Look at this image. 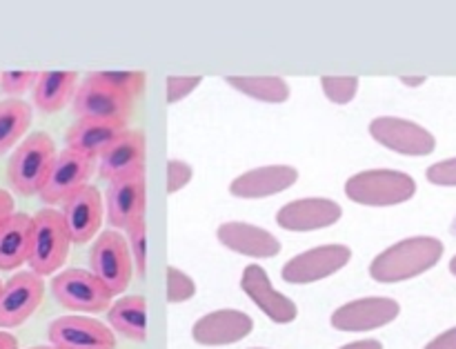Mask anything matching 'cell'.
Listing matches in <instances>:
<instances>
[{
    "instance_id": "obj_1",
    "label": "cell",
    "mask_w": 456,
    "mask_h": 349,
    "mask_svg": "<svg viewBox=\"0 0 456 349\" xmlns=\"http://www.w3.org/2000/svg\"><path fill=\"white\" fill-rule=\"evenodd\" d=\"M444 258V243L435 236H412L395 243L379 254L370 265V276L377 283H403L426 274Z\"/></svg>"
},
{
    "instance_id": "obj_2",
    "label": "cell",
    "mask_w": 456,
    "mask_h": 349,
    "mask_svg": "<svg viewBox=\"0 0 456 349\" xmlns=\"http://www.w3.org/2000/svg\"><path fill=\"white\" fill-rule=\"evenodd\" d=\"M58 151L52 136L45 132H36L27 136L16 151L12 154L7 165L9 185L20 196L40 194L49 172L53 167Z\"/></svg>"
},
{
    "instance_id": "obj_3",
    "label": "cell",
    "mask_w": 456,
    "mask_h": 349,
    "mask_svg": "<svg viewBox=\"0 0 456 349\" xmlns=\"http://www.w3.org/2000/svg\"><path fill=\"white\" fill-rule=\"evenodd\" d=\"M414 194H417L414 178L396 169H368L354 174L346 183L347 199L365 207H392V205L408 203Z\"/></svg>"
},
{
    "instance_id": "obj_4",
    "label": "cell",
    "mask_w": 456,
    "mask_h": 349,
    "mask_svg": "<svg viewBox=\"0 0 456 349\" xmlns=\"http://www.w3.org/2000/svg\"><path fill=\"white\" fill-rule=\"evenodd\" d=\"M71 236L67 231L65 218L61 212L47 207L40 209L34 216L31 227V249H29V267L38 276H52L53 272L65 265L69 256Z\"/></svg>"
},
{
    "instance_id": "obj_5",
    "label": "cell",
    "mask_w": 456,
    "mask_h": 349,
    "mask_svg": "<svg viewBox=\"0 0 456 349\" xmlns=\"http://www.w3.org/2000/svg\"><path fill=\"white\" fill-rule=\"evenodd\" d=\"M132 249L118 231H102L92 245L89 267L96 279L110 289L114 296L123 294L132 283Z\"/></svg>"
},
{
    "instance_id": "obj_6",
    "label": "cell",
    "mask_w": 456,
    "mask_h": 349,
    "mask_svg": "<svg viewBox=\"0 0 456 349\" xmlns=\"http://www.w3.org/2000/svg\"><path fill=\"white\" fill-rule=\"evenodd\" d=\"M52 292L56 301L69 312L96 314L110 305L114 294L87 270H67L52 280Z\"/></svg>"
},
{
    "instance_id": "obj_7",
    "label": "cell",
    "mask_w": 456,
    "mask_h": 349,
    "mask_svg": "<svg viewBox=\"0 0 456 349\" xmlns=\"http://www.w3.org/2000/svg\"><path fill=\"white\" fill-rule=\"evenodd\" d=\"M74 111L78 120H102V123H116L127 127V120L132 118L134 111V101L87 78L76 92Z\"/></svg>"
},
{
    "instance_id": "obj_8",
    "label": "cell",
    "mask_w": 456,
    "mask_h": 349,
    "mask_svg": "<svg viewBox=\"0 0 456 349\" xmlns=\"http://www.w3.org/2000/svg\"><path fill=\"white\" fill-rule=\"evenodd\" d=\"M370 136L379 145L401 156H428L436 150V138L421 125L396 116H379L370 123Z\"/></svg>"
},
{
    "instance_id": "obj_9",
    "label": "cell",
    "mask_w": 456,
    "mask_h": 349,
    "mask_svg": "<svg viewBox=\"0 0 456 349\" xmlns=\"http://www.w3.org/2000/svg\"><path fill=\"white\" fill-rule=\"evenodd\" d=\"M352 261V249L347 245H321L298 254L281 270L285 283L310 285L341 272Z\"/></svg>"
},
{
    "instance_id": "obj_10",
    "label": "cell",
    "mask_w": 456,
    "mask_h": 349,
    "mask_svg": "<svg viewBox=\"0 0 456 349\" xmlns=\"http://www.w3.org/2000/svg\"><path fill=\"white\" fill-rule=\"evenodd\" d=\"M45 296L43 276L36 272H20L3 285L0 292V328L13 329L25 323L40 307Z\"/></svg>"
},
{
    "instance_id": "obj_11",
    "label": "cell",
    "mask_w": 456,
    "mask_h": 349,
    "mask_svg": "<svg viewBox=\"0 0 456 349\" xmlns=\"http://www.w3.org/2000/svg\"><path fill=\"white\" fill-rule=\"evenodd\" d=\"M94 174V160L87 156H80L76 151L65 150L56 156L53 167L40 190V200L45 205L65 203L71 194L87 185Z\"/></svg>"
},
{
    "instance_id": "obj_12",
    "label": "cell",
    "mask_w": 456,
    "mask_h": 349,
    "mask_svg": "<svg viewBox=\"0 0 456 349\" xmlns=\"http://www.w3.org/2000/svg\"><path fill=\"white\" fill-rule=\"evenodd\" d=\"M49 341L58 349H116L114 332L87 316L56 319L49 325Z\"/></svg>"
},
{
    "instance_id": "obj_13",
    "label": "cell",
    "mask_w": 456,
    "mask_h": 349,
    "mask_svg": "<svg viewBox=\"0 0 456 349\" xmlns=\"http://www.w3.org/2000/svg\"><path fill=\"white\" fill-rule=\"evenodd\" d=\"M401 314V305L395 298H359L338 307L330 323L338 332H372L386 328Z\"/></svg>"
},
{
    "instance_id": "obj_14",
    "label": "cell",
    "mask_w": 456,
    "mask_h": 349,
    "mask_svg": "<svg viewBox=\"0 0 456 349\" xmlns=\"http://www.w3.org/2000/svg\"><path fill=\"white\" fill-rule=\"evenodd\" d=\"M240 289L252 298L254 305L263 312L270 321L279 325L294 323L298 316L297 303L289 301L281 292H276L270 276L261 265H248L240 276Z\"/></svg>"
},
{
    "instance_id": "obj_15",
    "label": "cell",
    "mask_w": 456,
    "mask_h": 349,
    "mask_svg": "<svg viewBox=\"0 0 456 349\" xmlns=\"http://www.w3.org/2000/svg\"><path fill=\"white\" fill-rule=\"evenodd\" d=\"M107 218L114 227L129 230L145 218V169L116 178L107 190Z\"/></svg>"
},
{
    "instance_id": "obj_16",
    "label": "cell",
    "mask_w": 456,
    "mask_h": 349,
    "mask_svg": "<svg viewBox=\"0 0 456 349\" xmlns=\"http://www.w3.org/2000/svg\"><path fill=\"white\" fill-rule=\"evenodd\" d=\"M254 321L240 310H216L199 319L191 328V338L199 345H234L252 334Z\"/></svg>"
},
{
    "instance_id": "obj_17",
    "label": "cell",
    "mask_w": 456,
    "mask_h": 349,
    "mask_svg": "<svg viewBox=\"0 0 456 349\" xmlns=\"http://www.w3.org/2000/svg\"><path fill=\"white\" fill-rule=\"evenodd\" d=\"M62 218L71 243H89L98 234L102 223V196L96 187L85 185L62 203Z\"/></svg>"
},
{
    "instance_id": "obj_18",
    "label": "cell",
    "mask_w": 456,
    "mask_h": 349,
    "mask_svg": "<svg viewBox=\"0 0 456 349\" xmlns=\"http://www.w3.org/2000/svg\"><path fill=\"white\" fill-rule=\"evenodd\" d=\"M343 216L341 205L330 199H298L276 214L279 227L288 231H316L332 227Z\"/></svg>"
},
{
    "instance_id": "obj_19",
    "label": "cell",
    "mask_w": 456,
    "mask_h": 349,
    "mask_svg": "<svg viewBox=\"0 0 456 349\" xmlns=\"http://www.w3.org/2000/svg\"><path fill=\"white\" fill-rule=\"evenodd\" d=\"M298 181V172L292 165H267L249 169L230 183V194L236 199H265L289 190Z\"/></svg>"
},
{
    "instance_id": "obj_20",
    "label": "cell",
    "mask_w": 456,
    "mask_h": 349,
    "mask_svg": "<svg viewBox=\"0 0 456 349\" xmlns=\"http://www.w3.org/2000/svg\"><path fill=\"white\" fill-rule=\"evenodd\" d=\"M145 134L136 129H125L118 141L101 156L98 163V174L107 181L129 176L141 169H145Z\"/></svg>"
},
{
    "instance_id": "obj_21",
    "label": "cell",
    "mask_w": 456,
    "mask_h": 349,
    "mask_svg": "<svg viewBox=\"0 0 456 349\" xmlns=\"http://www.w3.org/2000/svg\"><path fill=\"white\" fill-rule=\"evenodd\" d=\"M216 236L223 248L249 258H272L281 252V243L274 234L249 223H223Z\"/></svg>"
},
{
    "instance_id": "obj_22",
    "label": "cell",
    "mask_w": 456,
    "mask_h": 349,
    "mask_svg": "<svg viewBox=\"0 0 456 349\" xmlns=\"http://www.w3.org/2000/svg\"><path fill=\"white\" fill-rule=\"evenodd\" d=\"M127 127L102 120H76L67 132V150L87 158H101Z\"/></svg>"
},
{
    "instance_id": "obj_23",
    "label": "cell",
    "mask_w": 456,
    "mask_h": 349,
    "mask_svg": "<svg viewBox=\"0 0 456 349\" xmlns=\"http://www.w3.org/2000/svg\"><path fill=\"white\" fill-rule=\"evenodd\" d=\"M31 227L34 218L27 214H12L0 225V270L12 272L29 261Z\"/></svg>"
},
{
    "instance_id": "obj_24",
    "label": "cell",
    "mask_w": 456,
    "mask_h": 349,
    "mask_svg": "<svg viewBox=\"0 0 456 349\" xmlns=\"http://www.w3.org/2000/svg\"><path fill=\"white\" fill-rule=\"evenodd\" d=\"M76 71H40L34 85V105L45 114H56L74 98Z\"/></svg>"
},
{
    "instance_id": "obj_25",
    "label": "cell",
    "mask_w": 456,
    "mask_h": 349,
    "mask_svg": "<svg viewBox=\"0 0 456 349\" xmlns=\"http://www.w3.org/2000/svg\"><path fill=\"white\" fill-rule=\"evenodd\" d=\"M110 325L129 341L147 338V303L142 296H125L110 307Z\"/></svg>"
},
{
    "instance_id": "obj_26",
    "label": "cell",
    "mask_w": 456,
    "mask_h": 349,
    "mask_svg": "<svg viewBox=\"0 0 456 349\" xmlns=\"http://www.w3.org/2000/svg\"><path fill=\"white\" fill-rule=\"evenodd\" d=\"M31 125V105L20 98L0 101V156L7 154Z\"/></svg>"
},
{
    "instance_id": "obj_27",
    "label": "cell",
    "mask_w": 456,
    "mask_h": 349,
    "mask_svg": "<svg viewBox=\"0 0 456 349\" xmlns=\"http://www.w3.org/2000/svg\"><path fill=\"white\" fill-rule=\"evenodd\" d=\"M225 83L254 101L272 102V105L285 102L289 98L288 80L279 76H227Z\"/></svg>"
},
{
    "instance_id": "obj_28",
    "label": "cell",
    "mask_w": 456,
    "mask_h": 349,
    "mask_svg": "<svg viewBox=\"0 0 456 349\" xmlns=\"http://www.w3.org/2000/svg\"><path fill=\"white\" fill-rule=\"evenodd\" d=\"M87 78L96 80V83L123 93L129 101H136L142 93V89H145L147 76L145 71H94Z\"/></svg>"
},
{
    "instance_id": "obj_29",
    "label": "cell",
    "mask_w": 456,
    "mask_h": 349,
    "mask_svg": "<svg viewBox=\"0 0 456 349\" xmlns=\"http://www.w3.org/2000/svg\"><path fill=\"white\" fill-rule=\"evenodd\" d=\"M321 87L334 105H347L354 101L356 92H359V78L356 76H323Z\"/></svg>"
},
{
    "instance_id": "obj_30",
    "label": "cell",
    "mask_w": 456,
    "mask_h": 349,
    "mask_svg": "<svg viewBox=\"0 0 456 349\" xmlns=\"http://www.w3.org/2000/svg\"><path fill=\"white\" fill-rule=\"evenodd\" d=\"M129 249H132V258L134 265H136L138 274L145 276L147 274V227H145V218L134 223L129 227Z\"/></svg>"
},
{
    "instance_id": "obj_31",
    "label": "cell",
    "mask_w": 456,
    "mask_h": 349,
    "mask_svg": "<svg viewBox=\"0 0 456 349\" xmlns=\"http://www.w3.org/2000/svg\"><path fill=\"white\" fill-rule=\"evenodd\" d=\"M196 294V285L185 272L176 267H167V301L169 303H185Z\"/></svg>"
},
{
    "instance_id": "obj_32",
    "label": "cell",
    "mask_w": 456,
    "mask_h": 349,
    "mask_svg": "<svg viewBox=\"0 0 456 349\" xmlns=\"http://www.w3.org/2000/svg\"><path fill=\"white\" fill-rule=\"evenodd\" d=\"M38 74L36 71H3L0 74V92L18 98L27 89H34Z\"/></svg>"
},
{
    "instance_id": "obj_33",
    "label": "cell",
    "mask_w": 456,
    "mask_h": 349,
    "mask_svg": "<svg viewBox=\"0 0 456 349\" xmlns=\"http://www.w3.org/2000/svg\"><path fill=\"white\" fill-rule=\"evenodd\" d=\"M203 83V76H169L167 78V101L181 102L190 96L199 85Z\"/></svg>"
},
{
    "instance_id": "obj_34",
    "label": "cell",
    "mask_w": 456,
    "mask_h": 349,
    "mask_svg": "<svg viewBox=\"0 0 456 349\" xmlns=\"http://www.w3.org/2000/svg\"><path fill=\"white\" fill-rule=\"evenodd\" d=\"M426 178L432 185L456 187V158L439 160V163L430 165L426 172Z\"/></svg>"
},
{
    "instance_id": "obj_35",
    "label": "cell",
    "mask_w": 456,
    "mask_h": 349,
    "mask_svg": "<svg viewBox=\"0 0 456 349\" xmlns=\"http://www.w3.org/2000/svg\"><path fill=\"white\" fill-rule=\"evenodd\" d=\"M194 176V169L185 163V160H169L167 163V191L176 194L181 191L187 183Z\"/></svg>"
},
{
    "instance_id": "obj_36",
    "label": "cell",
    "mask_w": 456,
    "mask_h": 349,
    "mask_svg": "<svg viewBox=\"0 0 456 349\" xmlns=\"http://www.w3.org/2000/svg\"><path fill=\"white\" fill-rule=\"evenodd\" d=\"M423 349H456V328L439 334L436 338H432Z\"/></svg>"
},
{
    "instance_id": "obj_37",
    "label": "cell",
    "mask_w": 456,
    "mask_h": 349,
    "mask_svg": "<svg viewBox=\"0 0 456 349\" xmlns=\"http://www.w3.org/2000/svg\"><path fill=\"white\" fill-rule=\"evenodd\" d=\"M13 212V196L7 190H0V225L7 221Z\"/></svg>"
},
{
    "instance_id": "obj_38",
    "label": "cell",
    "mask_w": 456,
    "mask_h": 349,
    "mask_svg": "<svg viewBox=\"0 0 456 349\" xmlns=\"http://www.w3.org/2000/svg\"><path fill=\"white\" fill-rule=\"evenodd\" d=\"M341 349H383V345L374 338H365V341H356V343H347Z\"/></svg>"
},
{
    "instance_id": "obj_39",
    "label": "cell",
    "mask_w": 456,
    "mask_h": 349,
    "mask_svg": "<svg viewBox=\"0 0 456 349\" xmlns=\"http://www.w3.org/2000/svg\"><path fill=\"white\" fill-rule=\"evenodd\" d=\"M399 80L405 85V87H421L428 78L426 76H401Z\"/></svg>"
},
{
    "instance_id": "obj_40",
    "label": "cell",
    "mask_w": 456,
    "mask_h": 349,
    "mask_svg": "<svg viewBox=\"0 0 456 349\" xmlns=\"http://www.w3.org/2000/svg\"><path fill=\"white\" fill-rule=\"evenodd\" d=\"M0 349H18V341L9 332H0Z\"/></svg>"
},
{
    "instance_id": "obj_41",
    "label": "cell",
    "mask_w": 456,
    "mask_h": 349,
    "mask_svg": "<svg viewBox=\"0 0 456 349\" xmlns=\"http://www.w3.org/2000/svg\"><path fill=\"white\" fill-rule=\"evenodd\" d=\"M450 272H452V274L456 276V256L452 258V261H450Z\"/></svg>"
},
{
    "instance_id": "obj_42",
    "label": "cell",
    "mask_w": 456,
    "mask_h": 349,
    "mask_svg": "<svg viewBox=\"0 0 456 349\" xmlns=\"http://www.w3.org/2000/svg\"><path fill=\"white\" fill-rule=\"evenodd\" d=\"M31 349H58V347H53V345H38V347H31Z\"/></svg>"
},
{
    "instance_id": "obj_43",
    "label": "cell",
    "mask_w": 456,
    "mask_h": 349,
    "mask_svg": "<svg viewBox=\"0 0 456 349\" xmlns=\"http://www.w3.org/2000/svg\"><path fill=\"white\" fill-rule=\"evenodd\" d=\"M0 292H3V283H0Z\"/></svg>"
},
{
    "instance_id": "obj_44",
    "label": "cell",
    "mask_w": 456,
    "mask_h": 349,
    "mask_svg": "<svg viewBox=\"0 0 456 349\" xmlns=\"http://www.w3.org/2000/svg\"><path fill=\"white\" fill-rule=\"evenodd\" d=\"M254 349H263V347H254Z\"/></svg>"
}]
</instances>
